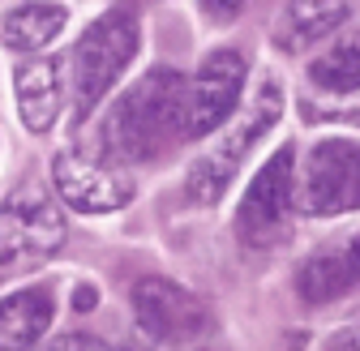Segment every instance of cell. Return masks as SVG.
<instances>
[{
	"label": "cell",
	"mask_w": 360,
	"mask_h": 351,
	"mask_svg": "<svg viewBox=\"0 0 360 351\" xmlns=\"http://www.w3.org/2000/svg\"><path fill=\"white\" fill-rule=\"evenodd\" d=\"M309 77H313V86H322V91H330V95L360 91V30L335 39L330 52L309 65Z\"/></svg>",
	"instance_id": "obj_15"
},
{
	"label": "cell",
	"mask_w": 360,
	"mask_h": 351,
	"mask_svg": "<svg viewBox=\"0 0 360 351\" xmlns=\"http://www.w3.org/2000/svg\"><path fill=\"white\" fill-rule=\"evenodd\" d=\"M95 300H99L95 287H77V300H73V304H77V309H95Z\"/></svg>",
	"instance_id": "obj_19"
},
{
	"label": "cell",
	"mask_w": 360,
	"mask_h": 351,
	"mask_svg": "<svg viewBox=\"0 0 360 351\" xmlns=\"http://www.w3.org/2000/svg\"><path fill=\"white\" fill-rule=\"evenodd\" d=\"M292 210H296V163H292V150H275L262 163V171L253 176L249 193L240 197L236 232L253 249L275 244L288 227Z\"/></svg>",
	"instance_id": "obj_6"
},
{
	"label": "cell",
	"mask_w": 360,
	"mask_h": 351,
	"mask_svg": "<svg viewBox=\"0 0 360 351\" xmlns=\"http://www.w3.org/2000/svg\"><path fill=\"white\" fill-rule=\"evenodd\" d=\"M52 180H56V193L65 197V206H73L82 214H108V210L129 206V197H133V180L120 167L99 163L82 150H65L52 159Z\"/></svg>",
	"instance_id": "obj_8"
},
{
	"label": "cell",
	"mask_w": 360,
	"mask_h": 351,
	"mask_svg": "<svg viewBox=\"0 0 360 351\" xmlns=\"http://www.w3.org/2000/svg\"><path fill=\"white\" fill-rule=\"evenodd\" d=\"M65 244V218L39 185L13 189L0 201V279L43 266Z\"/></svg>",
	"instance_id": "obj_4"
},
{
	"label": "cell",
	"mask_w": 360,
	"mask_h": 351,
	"mask_svg": "<svg viewBox=\"0 0 360 351\" xmlns=\"http://www.w3.org/2000/svg\"><path fill=\"white\" fill-rule=\"evenodd\" d=\"M335 347L339 351H360V322L352 330H343V338H335Z\"/></svg>",
	"instance_id": "obj_18"
},
{
	"label": "cell",
	"mask_w": 360,
	"mask_h": 351,
	"mask_svg": "<svg viewBox=\"0 0 360 351\" xmlns=\"http://www.w3.org/2000/svg\"><path fill=\"white\" fill-rule=\"evenodd\" d=\"M300 206L309 214L360 210V146L347 138H326L309 150L300 176Z\"/></svg>",
	"instance_id": "obj_7"
},
{
	"label": "cell",
	"mask_w": 360,
	"mask_h": 351,
	"mask_svg": "<svg viewBox=\"0 0 360 351\" xmlns=\"http://www.w3.org/2000/svg\"><path fill=\"white\" fill-rule=\"evenodd\" d=\"M189 138V86L176 69H150L116 99L103 150L116 163H155Z\"/></svg>",
	"instance_id": "obj_1"
},
{
	"label": "cell",
	"mask_w": 360,
	"mask_h": 351,
	"mask_svg": "<svg viewBox=\"0 0 360 351\" xmlns=\"http://www.w3.org/2000/svg\"><path fill=\"white\" fill-rule=\"evenodd\" d=\"M279 112H283V86H279L275 77H262V86H257V95L249 99V107L232 120V128H228V133H223V138L193 163V171H189L185 189H189V197H193L198 206H214L223 193H228L232 176L240 171V163L249 159V150L270 133V128H275Z\"/></svg>",
	"instance_id": "obj_2"
},
{
	"label": "cell",
	"mask_w": 360,
	"mask_h": 351,
	"mask_svg": "<svg viewBox=\"0 0 360 351\" xmlns=\"http://www.w3.org/2000/svg\"><path fill=\"white\" fill-rule=\"evenodd\" d=\"M56 317L48 287H22L0 300V351H34Z\"/></svg>",
	"instance_id": "obj_13"
},
{
	"label": "cell",
	"mask_w": 360,
	"mask_h": 351,
	"mask_svg": "<svg viewBox=\"0 0 360 351\" xmlns=\"http://www.w3.org/2000/svg\"><path fill=\"white\" fill-rule=\"evenodd\" d=\"M198 5H202V13H206V18L228 22V18H236V13L249 5V0H198Z\"/></svg>",
	"instance_id": "obj_17"
},
{
	"label": "cell",
	"mask_w": 360,
	"mask_h": 351,
	"mask_svg": "<svg viewBox=\"0 0 360 351\" xmlns=\"http://www.w3.org/2000/svg\"><path fill=\"white\" fill-rule=\"evenodd\" d=\"M43 351H112L103 338H90V334H60L52 347H43Z\"/></svg>",
	"instance_id": "obj_16"
},
{
	"label": "cell",
	"mask_w": 360,
	"mask_h": 351,
	"mask_svg": "<svg viewBox=\"0 0 360 351\" xmlns=\"http://www.w3.org/2000/svg\"><path fill=\"white\" fill-rule=\"evenodd\" d=\"M296 287L309 304H326V300H339V296L356 291L360 287V232H352L343 240H330L318 253H309Z\"/></svg>",
	"instance_id": "obj_10"
},
{
	"label": "cell",
	"mask_w": 360,
	"mask_h": 351,
	"mask_svg": "<svg viewBox=\"0 0 360 351\" xmlns=\"http://www.w3.org/2000/svg\"><path fill=\"white\" fill-rule=\"evenodd\" d=\"M133 56H138V22H133V13H124V9L103 13L95 26L77 39L73 60H69L77 120H86L112 95V86L124 77Z\"/></svg>",
	"instance_id": "obj_3"
},
{
	"label": "cell",
	"mask_w": 360,
	"mask_h": 351,
	"mask_svg": "<svg viewBox=\"0 0 360 351\" xmlns=\"http://www.w3.org/2000/svg\"><path fill=\"white\" fill-rule=\"evenodd\" d=\"M245 91V56L236 48H219L202 60L189 86V138L214 133L240 103Z\"/></svg>",
	"instance_id": "obj_9"
},
{
	"label": "cell",
	"mask_w": 360,
	"mask_h": 351,
	"mask_svg": "<svg viewBox=\"0 0 360 351\" xmlns=\"http://www.w3.org/2000/svg\"><path fill=\"white\" fill-rule=\"evenodd\" d=\"M18 116L30 133H48L60 116L65 103V65L56 56H39V60H22L18 65Z\"/></svg>",
	"instance_id": "obj_11"
},
{
	"label": "cell",
	"mask_w": 360,
	"mask_h": 351,
	"mask_svg": "<svg viewBox=\"0 0 360 351\" xmlns=\"http://www.w3.org/2000/svg\"><path fill=\"white\" fill-rule=\"evenodd\" d=\"M133 313H138L142 330L159 347H180V351H198L210 338V313L206 304L185 291L172 279H142L133 287Z\"/></svg>",
	"instance_id": "obj_5"
},
{
	"label": "cell",
	"mask_w": 360,
	"mask_h": 351,
	"mask_svg": "<svg viewBox=\"0 0 360 351\" xmlns=\"http://www.w3.org/2000/svg\"><path fill=\"white\" fill-rule=\"evenodd\" d=\"M65 22H69V13L56 0H22V5H13L0 18V34H5V43L13 52H39L48 43H56Z\"/></svg>",
	"instance_id": "obj_14"
},
{
	"label": "cell",
	"mask_w": 360,
	"mask_h": 351,
	"mask_svg": "<svg viewBox=\"0 0 360 351\" xmlns=\"http://www.w3.org/2000/svg\"><path fill=\"white\" fill-rule=\"evenodd\" d=\"M360 0H283V9L275 18V43L283 52H304L309 43L326 39L339 30Z\"/></svg>",
	"instance_id": "obj_12"
}]
</instances>
